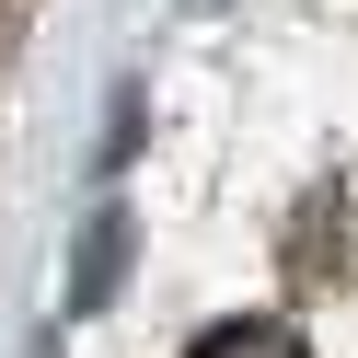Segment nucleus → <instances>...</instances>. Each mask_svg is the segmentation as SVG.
Here are the masks:
<instances>
[{"label": "nucleus", "mask_w": 358, "mask_h": 358, "mask_svg": "<svg viewBox=\"0 0 358 358\" xmlns=\"http://www.w3.org/2000/svg\"><path fill=\"white\" fill-rule=\"evenodd\" d=\"M116 278H127V208H93V220H81V255H70L58 312H70V324H93V312L116 301Z\"/></svg>", "instance_id": "f257e3e1"}, {"label": "nucleus", "mask_w": 358, "mask_h": 358, "mask_svg": "<svg viewBox=\"0 0 358 358\" xmlns=\"http://www.w3.org/2000/svg\"><path fill=\"white\" fill-rule=\"evenodd\" d=\"M196 358H301V335H289V324H266V312H243V324L196 335Z\"/></svg>", "instance_id": "f03ea898"}]
</instances>
